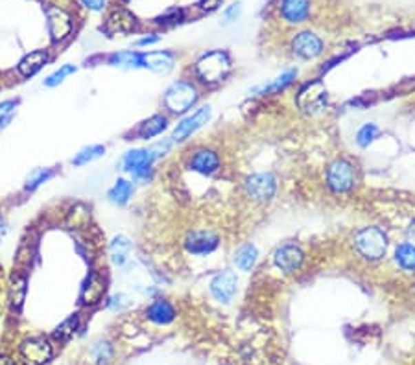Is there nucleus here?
Instances as JSON below:
<instances>
[{"mask_svg": "<svg viewBox=\"0 0 415 365\" xmlns=\"http://www.w3.org/2000/svg\"><path fill=\"white\" fill-rule=\"evenodd\" d=\"M211 115H213L211 107H209V105H203V107L194 111L192 115L184 116L183 120L179 122L178 126L173 128V133H172L173 142H183V140L192 137L196 131H200V129L211 120Z\"/></svg>", "mask_w": 415, "mask_h": 365, "instance_id": "9d476101", "label": "nucleus"}, {"mask_svg": "<svg viewBox=\"0 0 415 365\" xmlns=\"http://www.w3.org/2000/svg\"><path fill=\"white\" fill-rule=\"evenodd\" d=\"M237 13H238V4H233V6H231L229 10L225 12V17L233 19V17H235V15H237Z\"/></svg>", "mask_w": 415, "mask_h": 365, "instance_id": "79ce46f5", "label": "nucleus"}, {"mask_svg": "<svg viewBox=\"0 0 415 365\" xmlns=\"http://www.w3.org/2000/svg\"><path fill=\"white\" fill-rule=\"evenodd\" d=\"M297 78V70L295 69H290L286 70V72H283L281 76H277L275 80L270 81L268 85H264V87L259 89V94H277V93H283L284 89L290 87L292 83H294V80Z\"/></svg>", "mask_w": 415, "mask_h": 365, "instance_id": "393cba45", "label": "nucleus"}, {"mask_svg": "<svg viewBox=\"0 0 415 365\" xmlns=\"http://www.w3.org/2000/svg\"><path fill=\"white\" fill-rule=\"evenodd\" d=\"M173 144H175V142L172 140V137H170V139H162V140H159V142H156V144L151 146L150 151L153 153V157H156V161H157V159H161V157L168 155V153L172 151Z\"/></svg>", "mask_w": 415, "mask_h": 365, "instance_id": "e433bc0d", "label": "nucleus"}, {"mask_svg": "<svg viewBox=\"0 0 415 365\" xmlns=\"http://www.w3.org/2000/svg\"><path fill=\"white\" fill-rule=\"evenodd\" d=\"M109 63L115 65V67H127V69H138V67H142L140 54L137 52L113 54V56L109 58Z\"/></svg>", "mask_w": 415, "mask_h": 365, "instance_id": "7c9ffc66", "label": "nucleus"}, {"mask_svg": "<svg viewBox=\"0 0 415 365\" xmlns=\"http://www.w3.org/2000/svg\"><path fill=\"white\" fill-rule=\"evenodd\" d=\"M379 135H381V129H379V126H375L373 122L363 124L362 128L358 129L357 144L360 146V148H369V146L379 139Z\"/></svg>", "mask_w": 415, "mask_h": 365, "instance_id": "c756f323", "label": "nucleus"}, {"mask_svg": "<svg viewBox=\"0 0 415 365\" xmlns=\"http://www.w3.org/2000/svg\"><path fill=\"white\" fill-rule=\"evenodd\" d=\"M131 196H133V183L127 179H118L115 185H113V188L107 192L109 201L115 203V205H126Z\"/></svg>", "mask_w": 415, "mask_h": 365, "instance_id": "a878e982", "label": "nucleus"}, {"mask_svg": "<svg viewBox=\"0 0 415 365\" xmlns=\"http://www.w3.org/2000/svg\"><path fill=\"white\" fill-rule=\"evenodd\" d=\"M21 356L26 365H45L52 358V347L45 338H30L21 345Z\"/></svg>", "mask_w": 415, "mask_h": 365, "instance_id": "2eb2a0df", "label": "nucleus"}, {"mask_svg": "<svg viewBox=\"0 0 415 365\" xmlns=\"http://www.w3.org/2000/svg\"><path fill=\"white\" fill-rule=\"evenodd\" d=\"M104 153H105L104 146L100 144L87 146V148H83V150H80L78 153H76V157L72 159V164H74V166H83V164H89V162L100 159Z\"/></svg>", "mask_w": 415, "mask_h": 365, "instance_id": "cd10ccee", "label": "nucleus"}, {"mask_svg": "<svg viewBox=\"0 0 415 365\" xmlns=\"http://www.w3.org/2000/svg\"><path fill=\"white\" fill-rule=\"evenodd\" d=\"M200 100V91L191 81H175L173 85L167 89L162 104L172 115H184L191 111Z\"/></svg>", "mask_w": 415, "mask_h": 365, "instance_id": "20e7f679", "label": "nucleus"}, {"mask_svg": "<svg viewBox=\"0 0 415 365\" xmlns=\"http://www.w3.org/2000/svg\"><path fill=\"white\" fill-rule=\"evenodd\" d=\"M129 255H131V242L126 236H115L109 243V256L111 262L116 267H124L129 262Z\"/></svg>", "mask_w": 415, "mask_h": 365, "instance_id": "412c9836", "label": "nucleus"}, {"mask_svg": "<svg viewBox=\"0 0 415 365\" xmlns=\"http://www.w3.org/2000/svg\"><path fill=\"white\" fill-rule=\"evenodd\" d=\"M140 61L145 69H150L157 74H168L175 65V59L170 52H146L140 54Z\"/></svg>", "mask_w": 415, "mask_h": 365, "instance_id": "a211bd4d", "label": "nucleus"}, {"mask_svg": "<svg viewBox=\"0 0 415 365\" xmlns=\"http://www.w3.org/2000/svg\"><path fill=\"white\" fill-rule=\"evenodd\" d=\"M46 24H48V32H50V37H52L54 43L63 41L67 35H70L72 26H74L72 17L59 6L46 8Z\"/></svg>", "mask_w": 415, "mask_h": 365, "instance_id": "ddd939ff", "label": "nucleus"}, {"mask_svg": "<svg viewBox=\"0 0 415 365\" xmlns=\"http://www.w3.org/2000/svg\"><path fill=\"white\" fill-rule=\"evenodd\" d=\"M159 41V37L157 35H151V37H145V39L137 41L138 47H146V45H151V43H157Z\"/></svg>", "mask_w": 415, "mask_h": 365, "instance_id": "ea45409f", "label": "nucleus"}, {"mask_svg": "<svg viewBox=\"0 0 415 365\" xmlns=\"http://www.w3.org/2000/svg\"><path fill=\"white\" fill-rule=\"evenodd\" d=\"M126 307H129V299H127L124 294L113 296L109 301H107V308H109V310H115V312H118V310H124Z\"/></svg>", "mask_w": 415, "mask_h": 365, "instance_id": "4c0bfd02", "label": "nucleus"}, {"mask_svg": "<svg viewBox=\"0 0 415 365\" xmlns=\"http://www.w3.org/2000/svg\"><path fill=\"white\" fill-rule=\"evenodd\" d=\"M48 63V54L46 50H35V52H30L28 56H24L19 63V72L24 76V78H30V76L37 74L45 65Z\"/></svg>", "mask_w": 415, "mask_h": 365, "instance_id": "5701e85b", "label": "nucleus"}, {"mask_svg": "<svg viewBox=\"0 0 415 365\" xmlns=\"http://www.w3.org/2000/svg\"><path fill=\"white\" fill-rule=\"evenodd\" d=\"M54 175V172L50 168H37L34 170L32 174L28 175V179H26V190H35L37 186H41L43 183L50 179Z\"/></svg>", "mask_w": 415, "mask_h": 365, "instance_id": "473e14b6", "label": "nucleus"}, {"mask_svg": "<svg viewBox=\"0 0 415 365\" xmlns=\"http://www.w3.org/2000/svg\"><path fill=\"white\" fill-rule=\"evenodd\" d=\"M220 247L218 232L213 229H194L184 236V250L194 256L213 255Z\"/></svg>", "mask_w": 415, "mask_h": 365, "instance_id": "6e6552de", "label": "nucleus"}, {"mask_svg": "<svg viewBox=\"0 0 415 365\" xmlns=\"http://www.w3.org/2000/svg\"><path fill=\"white\" fill-rule=\"evenodd\" d=\"M220 0H202V4L200 6L205 8V10H214V8L218 6Z\"/></svg>", "mask_w": 415, "mask_h": 365, "instance_id": "a19ab883", "label": "nucleus"}, {"mask_svg": "<svg viewBox=\"0 0 415 365\" xmlns=\"http://www.w3.org/2000/svg\"><path fill=\"white\" fill-rule=\"evenodd\" d=\"M76 327H78V316H72V318L67 319L63 324H59L58 331H56V338H58V340H69L76 332Z\"/></svg>", "mask_w": 415, "mask_h": 365, "instance_id": "c9c22d12", "label": "nucleus"}, {"mask_svg": "<svg viewBox=\"0 0 415 365\" xmlns=\"http://www.w3.org/2000/svg\"><path fill=\"white\" fill-rule=\"evenodd\" d=\"M4 234H6V223H4V220L0 218V240L4 238Z\"/></svg>", "mask_w": 415, "mask_h": 365, "instance_id": "c03bdc74", "label": "nucleus"}, {"mask_svg": "<svg viewBox=\"0 0 415 365\" xmlns=\"http://www.w3.org/2000/svg\"><path fill=\"white\" fill-rule=\"evenodd\" d=\"M92 356H94V360H96L100 365L109 364L111 358H113V347H111V343L107 342L96 343V345L92 347Z\"/></svg>", "mask_w": 415, "mask_h": 365, "instance_id": "f704fd0d", "label": "nucleus"}, {"mask_svg": "<svg viewBox=\"0 0 415 365\" xmlns=\"http://www.w3.org/2000/svg\"><path fill=\"white\" fill-rule=\"evenodd\" d=\"M352 245L360 258L368 262H379L387 253V234L384 229L376 225L362 227L354 232Z\"/></svg>", "mask_w": 415, "mask_h": 365, "instance_id": "f257e3e1", "label": "nucleus"}, {"mask_svg": "<svg viewBox=\"0 0 415 365\" xmlns=\"http://www.w3.org/2000/svg\"><path fill=\"white\" fill-rule=\"evenodd\" d=\"M292 52L297 58L310 61V59L319 58L323 54V41L321 37L314 32H299L292 39Z\"/></svg>", "mask_w": 415, "mask_h": 365, "instance_id": "f8f14e48", "label": "nucleus"}, {"mask_svg": "<svg viewBox=\"0 0 415 365\" xmlns=\"http://www.w3.org/2000/svg\"><path fill=\"white\" fill-rule=\"evenodd\" d=\"M233 262L235 266L240 269V272H251L257 262H259V250L255 243H244L237 250L235 256H233Z\"/></svg>", "mask_w": 415, "mask_h": 365, "instance_id": "4be33fe9", "label": "nucleus"}, {"mask_svg": "<svg viewBox=\"0 0 415 365\" xmlns=\"http://www.w3.org/2000/svg\"><path fill=\"white\" fill-rule=\"evenodd\" d=\"M325 181L329 190L336 196H345L351 194L358 185V172L357 166L352 164L349 159L338 157L327 166V174H325Z\"/></svg>", "mask_w": 415, "mask_h": 365, "instance_id": "f03ea898", "label": "nucleus"}, {"mask_svg": "<svg viewBox=\"0 0 415 365\" xmlns=\"http://www.w3.org/2000/svg\"><path fill=\"white\" fill-rule=\"evenodd\" d=\"M17 115V102L6 100L0 104V129H6Z\"/></svg>", "mask_w": 415, "mask_h": 365, "instance_id": "2f4dec72", "label": "nucleus"}, {"mask_svg": "<svg viewBox=\"0 0 415 365\" xmlns=\"http://www.w3.org/2000/svg\"><path fill=\"white\" fill-rule=\"evenodd\" d=\"M153 162H156V157L148 148H135L122 157V170H126L135 179L148 181Z\"/></svg>", "mask_w": 415, "mask_h": 365, "instance_id": "0eeeda50", "label": "nucleus"}, {"mask_svg": "<svg viewBox=\"0 0 415 365\" xmlns=\"http://www.w3.org/2000/svg\"><path fill=\"white\" fill-rule=\"evenodd\" d=\"M233 63H231L229 54L224 50H213V52L203 54L196 63V76L207 85H216L231 74Z\"/></svg>", "mask_w": 415, "mask_h": 365, "instance_id": "7ed1b4c3", "label": "nucleus"}, {"mask_svg": "<svg viewBox=\"0 0 415 365\" xmlns=\"http://www.w3.org/2000/svg\"><path fill=\"white\" fill-rule=\"evenodd\" d=\"M146 318L156 324H168L175 319V308L172 307V302L157 299L146 308Z\"/></svg>", "mask_w": 415, "mask_h": 365, "instance_id": "6ab92c4d", "label": "nucleus"}, {"mask_svg": "<svg viewBox=\"0 0 415 365\" xmlns=\"http://www.w3.org/2000/svg\"><path fill=\"white\" fill-rule=\"evenodd\" d=\"M244 192L255 203H270L277 194V177L271 172H257L244 179Z\"/></svg>", "mask_w": 415, "mask_h": 365, "instance_id": "39448f33", "label": "nucleus"}, {"mask_svg": "<svg viewBox=\"0 0 415 365\" xmlns=\"http://www.w3.org/2000/svg\"><path fill=\"white\" fill-rule=\"evenodd\" d=\"M81 4L91 12H102L105 8V0H81Z\"/></svg>", "mask_w": 415, "mask_h": 365, "instance_id": "58836bf2", "label": "nucleus"}, {"mask_svg": "<svg viewBox=\"0 0 415 365\" xmlns=\"http://www.w3.org/2000/svg\"><path fill=\"white\" fill-rule=\"evenodd\" d=\"M168 126V118L164 115H153L142 124H138V128L135 129V137L142 140L153 139L157 135H161Z\"/></svg>", "mask_w": 415, "mask_h": 365, "instance_id": "aec40b11", "label": "nucleus"}, {"mask_svg": "<svg viewBox=\"0 0 415 365\" xmlns=\"http://www.w3.org/2000/svg\"><path fill=\"white\" fill-rule=\"evenodd\" d=\"M0 365H15V362L8 356H0Z\"/></svg>", "mask_w": 415, "mask_h": 365, "instance_id": "37998d69", "label": "nucleus"}, {"mask_svg": "<svg viewBox=\"0 0 415 365\" xmlns=\"http://www.w3.org/2000/svg\"><path fill=\"white\" fill-rule=\"evenodd\" d=\"M24 297H26V278L23 275H13L12 283H10V299L15 308L23 305Z\"/></svg>", "mask_w": 415, "mask_h": 365, "instance_id": "c85d7f7f", "label": "nucleus"}, {"mask_svg": "<svg viewBox=\"0 0 415 365\" xmlns=\"http://www.w3.org/2000/svg\"><path fill=\"white\" fill-rule=\"evenodd\" d=\"M393 261L403 272H415V245L409 242L398 243L393 253Z\"/></svg>", "mask_w": 415, "mask_h": 365, "instance_id": "b1692460", "label": "nucleus"}, {"mask_svg": "<svg viewBox=\"0 0 415 365\" xmlns=\"http://www.w3.org/2000/svg\"><path fill=\"white\" fill-rule=\"evenodd\" d=\"M189 170L200 175H214L220 170V155L211 148H198L189 157Z\"/></svg>", "mask_w": 415, "mask_h": 365, "instance_id": "4468645a", "label": "nucleus"}, {"mask_svg": "<svg viewBox=\"0 0 415 365\" xmlns=\"http://www.w3.org/2000/svg\"><path fill=\"white\" fill-rule=\"evenodd\" d=\"M279 13L290 24L305 23L310 17V0H281Z\"/></svg>", "mask_w": 415, "mask_h": 365, "instance_id": "dca6fc26", "label": "nucleus"}, {"mask_svg": "<svg viewBox=\"0 0 415 365\" xmlns=\"http://www.w3.org/2000/svg\"><path fill=\"white\" fill-rule=\"evenodd\" d=\"M74 72H76L74 65H63L61 69H58L56 72H52V74L46 78L45 85L46 87H58L59 83H63L65 78H69V76L74 74Z\"/></svg>", "mask_w": 415, "mask_h": 365, "instance_id": "72a5a7b5", "label": "nucleus"}, {"mask_svg": "<svg viewBox=\"0 0 415 365\" xmlns=\"http://www.w3.org/2000/svg\"><path fill=\"white\" fill-rule=\"evenodd\" d=\"M209 290L211 296L220 302H231L235 299L238 291V277L237 273L231 272V269H224L218 275H214V278L209 284Z\"/></svg>", "mask_w": 415, "mask_h": 365, "instance_id": "9b49d317", "label": "nucleus"}, {"mask_svg": "<svg viewBox=\"0 0 415 365\" xmlns=\"http://www.w3.org/2000/svg\"><path fill=\"white\" fill-rule=\"evenodd\" d=\"M107 28L111 32H131L135 28V17L126 10H116L107 21Z\"/></svg>", "mask_w": 415, "mask_h": 365, "instance_id": "bb28decb", "label": "nucleus"}, {"mask_svg": "<svg viewBox=\"0 0 415 365\" xmlns=\"http://www.w3.org/2000/svg\"><path fill=\"white\" fill-rule=\"evenodd\" d=\"M273 264L284 275L297 273L305 264V251L301 250V245H297L295 242L283 243L273 253Z\"/></svg>", "mask_w": 415, "mask_h": 365, "instance_id": "1a4fd4ad", "label": "nucleus"}, {"mask_svg": "<svg viewBox=\"0 0 415 365\" xmlns=\"http://www.w3.org/2000/svg\"><path fill=\"white\" fill-rule=\"evenodd\" d=\"M107 290V280L100 273H91L81 288V302L83 305H98Z\"/></svg>", "mask_w": 415, "mask_h": 365, "instance_id": "f3484780", "label": "nucleus"}, {"mask_svg": "<svg viewBox=\"0 0 415 365\" xmlns=\"http://www.w3.org/2000/svg\"><path fill=\"white\" fill-rule=\"evenodd\" d=\"M295 102H297V107L306 115H317L327 107L329 94L321 81H308L299 89Z\"/></svg>", "mask_w": 415, "mask_h": 365, "instance_id": "423d86ee", "label": "nucleus"}]
</instances>
